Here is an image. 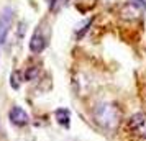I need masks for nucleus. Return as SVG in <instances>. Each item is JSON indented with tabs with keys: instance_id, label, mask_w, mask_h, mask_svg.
<instances>
[{
	"instance_id": "obj_5",
	"label": "nucleus",
	"mask_w": 146,
	"mask_h": 141,
	"mask_svg": "<svg viewBox=\"0 0 146 141\" xmlns=\"http://www.w3.org/2000/svg\"><path fill=\"white\" fill-rule=\"evenodd\" d=\"M44 48H46V40H44V36L41 34V31H35V34L31 36V41H30V49H31L33 53H41Z\"/></svg>"
},
{
	"instance_id": "obj_10",
	"label": "nucleus",
	"mask_w": 146,
	"mask_h": 141,
	"mask_svg": "<svg viewBox=\"0 0 146 141\" xmlns=\"http://www.w3.org/2000/svg\"><path fill=\"white\" fill-rule=\"evenodd\" d=\"M130 3H133L135 7H138L139 10L146 12V0H130Z\"/></svg>"
},
{
	"instance_id": "obj_3",
	"label": "nucleus",
	"mask_w": 146,
	"mask_h": 141,
	"mask_svg": "<svg viewBox=\"0 0 146 141\" xmlns=\"http://www.w3.org/2000/svg\"><path fill=\"white\" fill-rule=\"evenodd\" d=\"M128 126H130V130H131L133 133L146 138V115L145 113H135L128 120Z\"/></svg>"
},
{
	"instance_id": "obj_8",
	"label": "nucleus",
	"mask_w": 146,
	"mask_h": 141,
	"mask_svg": "<svg viewBox=\"0 0 146 141\" xmlns=\"http://www.w3.org/2000/svg\"><path fill=\"white\" fill-rule=\"evenodd\" d=\"M10 85L13 89H18L20 87V72H12V75H10Z\"/></svg>"
},
{
	"instance_id": "obj_4",
	"label": "nucleus",
	"mask_w": 146,
	"mask_h": 141,
	"mask_svg": "<svg viewBox=\"0 0 146 141\" xmlns=\"http://www.w3.org/2000/svg\"><path fill=\"white\" fill-rule=\"evenodd\" d=\"M8 117H10V121H12L13 125H17V126H25L28 123L27 112L20 107H13L10 110V115H8Z\"/></svg>"
},
{
	"instance_id": "obj_2",
	"label": "nucleus",
	"mask_w": 146,
	"mask_h": 141,
	"mask_svg": "<svg viewBox=\"0 0 146 141\" xmlns=\"http://www.w3.org/2000/svg\"><path fill=\"white\" fill-rule=\"evenodd\" d=\"M13 21V10L12 8H3L0 13V48L3 44V41L7 38V33Z\"/></svg>"
},
{
	"instance_id": "obj_6",
	"label": "nucleus",
	"mask_w": 146,
	"mask_h": 141,
	"mask_svg": "<svg viewBox=\"0 0 146 141\" xmlns=\"http://www.w3.org/2000/svg\"><path fill=\"white\" fill-rule=\"evenodd\" d=\"M139 10L138 7H135L133 3H126L125 7L121 8V12H120V15H121V18L123 20H136L139 17Z\"/></svg>"
},
{
	"instance_id": "obj_7",
	"label": "nucleus",
	"mask_w": 146,
	"mask_h": 141,
	"mask_svg": "<svg viewBox=\"0 0 146 141\" xmlns=\"http://www.w3.org/2000/svg\"><path fill=\"white\" fill-rule=\"evenodd\" d=\"M56 120L59 125L62 126H69V123H71V115H69V110L66 108H59V110H56Z\"/></svg>"
},
{
	"instance_id": "obj_1",
	"label": "nucleus",
	"mask_w": 146,
	"mask_h": 141,
	"mask_svg": "<svg viewBox=\"0 0 146 141\" xmlns=\"http://www.w3.org/2000/svg\"><path fill=\"white\" fill-rule=\"evenodd\" d=\"M94 118L100 126L115 130L120 123V110L113 103H99L94 108Z\"/></svg>"
},
{
	"instance_id": "obj_9",
	"label": "nucleus",
	"mask_w": 146,
	"mask_h": 141,
	"mask_svg": "<svg viewBox=\"0 0 146 141\" xmlns=\"http://www.w3.org/2000/svg\"><path fill=\"white\" fill-rule=\"evenodd\" d=\"M36 75H38V67H30L27 72H25V79L27 81H33Z\"/></svg>"
}]
</instances>
